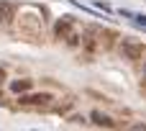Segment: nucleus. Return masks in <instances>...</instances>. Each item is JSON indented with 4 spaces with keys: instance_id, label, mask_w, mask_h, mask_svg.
<instances>
[{
    "instance_id": "f257e3e1",
    "label": "nucleus",
    "mask_w": 146,
    "mask_h": 131,
    "mask_svg": "<svg viewBox=\"0 0 146 131\" xmlns=\"http://www.w3.org/2000/svg\"><path fill=\"white\" fill-rule=\"evenodd\" d=\"M121 54H123V59L136 62V59L144 57V44H141L139 39H123V44H121Z\"/></svg>"
},
{
    "instance_id": "f03ea898",
    "label": "nucleus",
    "mask_w": 146,
    "mask_h": 131,
    "mask_svg": "<svg viewBox=\"0 0 146 131\" xmlns=\"http://www.w3.org/2000/svg\"><path fill=\"white\" fill-rule=\"evenodd\" d=\"M15 3H10V0H0V23L3 26H10L13 23V18H15Z\"/></svg>"
},
{
    "instance_id": "7ed1b4c3",
    "label": "nucleus",
    "mask_w": 146,
    "mask_h": 131,
    "mask_svg": "<svg viewBox=\"0 0 146 131\" xmlns=\"http://www.w3.org/2000/svg\"><path fill=\"white\" fill-rule=\"evenodd\" d=\"M23 106H49L51 103V95L49 93H36V95H23L21 93V98H18Z\"/></svg>"
},
{
    "instance_id": "20e7f679",
    "label": "nucleus",
    "mask_w": 146,
    "mask_h": 131,
    "mask_svg": "<svg viewBox=\"0 0 146 131\" xmlns=\"http://www.w3.org/2000/svg\"><path fill=\"white\" fill-rule=\"evenodd\" d=\"M54 36H56V39H69V36H72V18H69V15H62V21H56Z\"/></svg>"
},
{
    "instance_id": "39448f33",
    "label": "nucleus",
    "mask_w": 146,
    "mask_h": 131,
    "mask_svg": "<svg viewBox=\"0 0 146 131\" xmlns=\"http://www.w3.org/2000/svg\"><path fill=\"white\" fill-rule=\"evenodd\" d=\"M90 118H92V124H95V126H105V129H113V126H115V121H113L110 116L100 113V111H92V113H90Z\"/></svg>"
},
{
    "instance_id": "423d86ee",
    "label": "nucleus",
    "mask_w": 146,
    "mask_h": 131,
    "mask_svg": "<svg viewBox=\"0 0 146 131\" xmlns=\"http://www.w3.org/2000/svg\"><path fill=\"white\" fill-rule=\"evenodd\" d=\"M31 88H33V80H13V82H10V90L18 93V95H21V93H28Z\"/></svg>"
},
{
    "instance_id": "0eeeda50",
    "label": "nucleus",
    "mask_w": 146,
    "mask_h": 131,
    "mask_svg": "<svg viewBox=\"0 0 146 131\" xmlns=\"http://www.w3.org/2000/svg\"><path fill=\"white\" fill-rule=\"evenodd\" d=\"M118 13H121V15H126V18H133L139 26H144V28H146V15H144V13H131V10H123V8H121Z\"/></svg>"
},
{
    "instance_id": "6e6552de",
    "label": "nucleus",
    "mask_w": 146,
    "mask_h": 131,
    "mask_svg": "<svg viewBox=\"0 0 146 131\" xmlns=\"http://www.w3.org/2000/svg\"><path fill=\"white\" fill-rule=\"evenodd\" d=\"M95 8H98V10H105V13H113V8H110L108 3H100V0L95 3Z\"/></svg>"
},
{
    "instance_id": "1a4fd4ad",
    "label": "nucleus",
    "mask_w": 146,
    "mask_h": 131,
    "mask_svg": "<svg viewBox=\"0 0 146 131\" xmlns=\"http://www.w3.org/2000/svg\"><path fill=\"white\" fill-rule=\"evenodd\" d=\"M3 80H5V70L0 67V82H3Z\"/></svg>"
},
{
    "instance_id": "9d476101",
    "label": "nucleus",
    "mask_w": 146,
    "mask_h": 131,
    "mask_svg": "<svg viewBox=\"0 0 146 131\" xmlns=\"http://www.w3.org/2000/svg\"><path fill=\"white\" fill-rule=\"evenodd\" d=\"M144 82H146V64H144Z\"/></svg>"
}]
</instances>
